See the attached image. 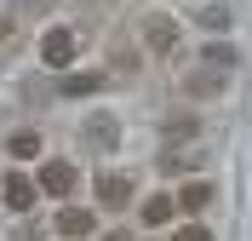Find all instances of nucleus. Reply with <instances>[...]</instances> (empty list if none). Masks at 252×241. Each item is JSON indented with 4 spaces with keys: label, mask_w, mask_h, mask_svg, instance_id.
I'll use <instances>...</instances> for the list:
<instances>
[{
    "label": "nucleus",
    "mask_w": 252,
    "mask_h": 241,
    "mask_svg": "<svg viewBox=\"0 0 252 241\" xmlns=\"http://www.w3.org/2000/svg\"><path fill=\"white\" fill-rule=\"evenodd\" d=\"M29 178H34V190H40V195H52V201H69V195H75V184H80L75 161H63V155H46Z\"/></svg>",
    "instance_id": "f257e3e1"
},
{
    "label": "nucleus",
    "mask_w": 252,
    "mask_h": 241,
    "mask_svg": "<svg viewBox=\"0 0 252 241\" xmlns=\"http://www.w3.org/2000/svg\"><path fill=\"white\" fill-rule=\"evenodd\" d=\"M143 46H149V52H155V58H166V52H178V40H184V29H178V23H172V17H166V12H149V17H143Z\"/></svg>",
    "instance_id": "f03ea898"
},
{
    "label": "nucleus",
    "mask_w": 252,
    "mask_h": 241,
    "mask_svg": "<svg viewBox=\"0 0 252 241\" xmlns=\"http://www.w3.org/2000/svg\"><path fill=\"white\" fill-rule=\"evenodd\" d=\"M80 52V34L75 29H46L40 34V58H46V69H69Z\"/></svg>",
    "instance_id": "7ed1b4c3"
},
{
    "label": "nucleus",
    "mask_w": 252,
    "mask_h": 241,
    "mask_svg": "<svg viewBox=\"0 0 252 241\" xmlns=\"http://www.w3.org/2000/svg\"><path fill=\"white\" fill-rule=\"evenodd\" d=\"M80 138H86V149H97V155H109L115 144H121V121H115V115H86V121H80Z\"/></svg>",
    "instance_id": "20e7f679"
},
{
    "label": "nucleus",
    "mask_w": 252,
    "mask_h": 241,
    "mask_svg": "<svg viewBox=\"0 0 252 241\" xmlns=\"http://www.w3.org/2000/svg\"><path fill=\"white\" fill-rule=\"evenodd\" d=\"M132 195H138L132 172H103V178H97V207H103V212H121V207H132Z\"/></svg>",
    "instance_id": "39448f33"
},
{
    "label": "nucleus",
    "mask_w": 252,
    "mask_h": 241,
    "mask_svg": "<svg viewBox=\"0 0 252 241\" xmlns=\"http://www.w3.org/2000/svg\"><path fill=\"white\" fill-rule=\"evenodd\" d=\"M0 201H6V212H29L34 201H40V190H34L29 172H6L0 178Z\"/></svg>",
    "instance_id": "423d86ee"
},
{
    "label": "nucleus",
    "mask_w": 252,
    "mask_h": 241,
    "mask_svg": "<svg viewBox=\"0 0 252 241\" xmlns=\"http://www.w3.org/2000/svg\"><path fill=\"white\" fill-rule=\"evenodd\" d=\"M52 224H58L63 241H86V236L97 230V207H58V218H52Z\"/></svg>",
    "instance_id": "0eeeda50"
},
{
    "label": "nucleus",
    "mask_w": 252,
    "mask_h": 241,
    "mask_svg": "<svg viewBox=\"0 0 252 241\" xmlns=\"http://www.w3.org/2000/svg\"><path fill=\"white\" fill-rule=\"evenodd\" d=\"M218 92H223V69H218V64L195 69V75L184 80V98H201V103H206V98H218Z\"/></svg>",
    "instance_id": "6e6552de"
},
{
    "label": "nucleus",
    "mask_w": 252,
    "mask_h": 241,
    "mask_svg": "<svg viewBox=\"0 0 252 241\" xmlns=\"http://www.w3.org/2000/svg\"><path fill=\"white\" fill-rule=\"evenodd\" d=\"M172 212H178V201H172V195H143L138 218H143L149 230H155V224H172Z\"/></svg>",
    "instance_id": "1a4fd4ad"
},
{
    "label": "nucleus",
    "mask_w": 252,
    "mask_h": 241,
    "mask_svg": "<svg viewBox=\"0 0 252 241\" xmlns=\"http://www.w3.org/2000/svg\"><path fill=\"white\" fill-rule=\"evenodd\" d=\"M97 86H103V69H97V75H92V69H75V75L63 80L58 92H63V98H92Z\"/></svg>",
    "instance_id": "9d476101"
},
{
    "label": "nucleus",
    "mask_w": 252,
    "mask_h": 241,
    "mask_svg": "<svg viewBox=\"0 0 252 241\" xmlns=\"http://www.w3.org/2000/svg\"><path fill=\"white\" fill-rule=\"evenodd\" d=\"M172 201H178V212H201V207H212V184H184Z\"/></svg>",
    "instance_id": "9b49d317"
},
{
    "label": "nucleus",
    "mask_w": 252,
    "mask_h": 241,
    "mask_svg": "<svg viewBox=\"0 0 252 241\" xmlns=\"http://www.w3.org/2000/svg\"><path fill=\"white\" fill-rule=\"evenodd\" d=\"M6 155L12 161H34L40 155V132H12V138H6Z\"/></svg>",
    "instance_id": "f8f14e48"
},
{
    "label": "nucleus",
    "mask_w": 252,
    "mask_h": 241,
    "mask_svg": "<svg viewBox=\"0 0 252 241\" xmlns=\"http://www.w3.org/2000/svg\"><path fill=\"white\" fill-rule=\"evenodd\" d=\"M166 144H189V138H195V132H201V121H195V115H172V121H166Z\"/></svg>",
    "instance_id": "ddd939ff"
},
{
    "label": "nucleus",
    "mask_w": 252,
    "mask_h": 241,
    "mask_svg": "<svg viewBox=\"0 0 252 241\" xmlns=\"http://www.w3.org/2000/svg\"><path fill=\"white\" fill-rule=\"evenodd\" d=\"M201 58H206V64H218V69H235V64H241V52L229 46V40H206Z\"/></svg>",
    "instance_id": "4468645a"
},
{
    "label": "nucleus",
    "mask_w": 252,
    "mask_h": 241,
    "mask_svg": "<svg viewBox=\"0 0 252 241\" xmlns=\"http://www.w3.org/2000/svg\"><path fill=\"white\" fill-rule=\"evenodd\" d=\"M201 29H229V6H206V12H201Z\"/></svg>",
    "instance_id": "2eb2a0df"
},
{
    "label": "nucleus",
    "mask_w": 252,
    "mask_h": 241,
    "mask_svg": "<svg viewBox=\"0 0 252 241\" xmlns=\"http://www.w3.org/2000/svg\"><path fill=\"white\" fill-rule=\"evenodd\" d=\"M172 241H212V230H206V224H178Z\"/></svg>",
    "instance_id": "dca6fc26"
},
{
    "label": "nucleus",
    "mask_w": 252,
    "mask_h": 241,
    "mask_svg": "<svg viewBox=\"0 0 252 241\" xmlns=\"http://www.w3.org/2000/svg\"><path fill=\"white\" fill-rule=\"evenodd\" d=\"M12 34H17V23H12V17H0V40H6V46H12Z\"/></svg>",
    "instance_id": "f3484780"
},
{
    "label": "nucleus",
    "mask_w": 252,
    "mask_h": 241,
    "mask_svg": "<svg viewBox=\"0 0 252 241\" xmlns=\"http://www.w3.org/2000/svg\"><path fill=\"white\" fill-rule=\"evenodd\" d=\"M103 241H132V230H109V236H103Z\"/></svg>",
    "instance_id": "a211bd4d"
}]
</instances>
